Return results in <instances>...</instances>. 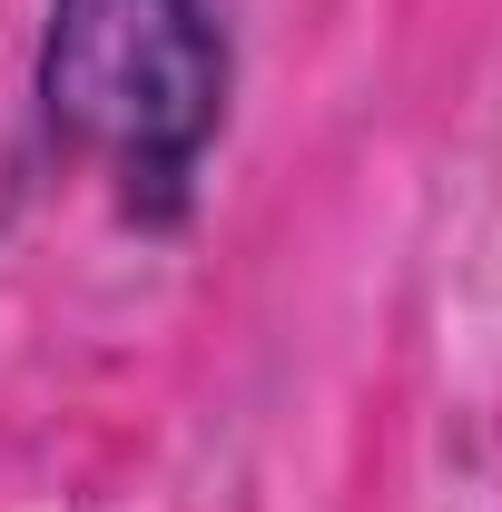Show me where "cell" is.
I'll use <instances>...</instances> for the list:
<instances>
[{
	"label": "cell",
	"mask_w": 502,
	"mask_h": 512,
	"mask_svg": "<svg viewBox=\"0 0 502 512\" xmlns=\"http://www.w3.org/2000/svg\"><path fill=\"white\" fill-rule=\"evenodd\" d=\"M40 109L138 217H178L227 119V30L207 0H50Z\"/></svg>",
	"instance_id": "cell-1"
}]
</instances>
